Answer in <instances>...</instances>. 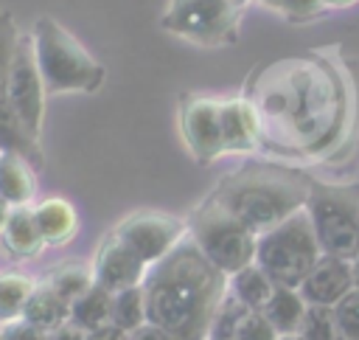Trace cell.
I'll list each match as a JSON object with an SVG mask.
<instances>
[{"label":"cell","mask_w":359,"mask_h":340,"mask_svg":"<svg viewBox=\"0 0 359 340\" xmlns=\"http://www.w3.org/2000/svg\"><path fill=\"white\" fill-rule=\"evenodd\" d=\"M146 318L174 340H208L219 303L227 295V275L185 236L143 278Z\"/></svg>","instance_id":"6da1fadb"},{"label":"cell","mask_w":359,"mask_h":340,"mask_svg":"<svg viewBox=\"0 0 359 340\" xmlns=\"http://www.w3.org/2000/svg\"><path fill=\"white\" fill-rule=\"evenodd\" d=\"M311 183L280 169L247 166L233 171L210 194L230 216H236L255 236L280 225L292 214L306 208Z\"/></svg>","instance_id":"7a4b0ae2"},{"label":"cell","mask_w":359,"mask_h":340,"mask_svg":"<svg viewBox=\"0 0 359 340\" xmlns=\"http://www.w3.org/2000/svg\"><path fill=\"white\" fill-rule=\"evenodd\" d=\"M31 39L48 96L95 93L104 84V65L53 17H39L31 28Z\"/></svg>","instance_id":"3957f363"},{"label":"cell","mask_w":359,"mask_h":340,"mask_svg":"<svg viewBox=\"0 0 359 340\" xmlns=\"http://www.w3.org/2000/svg\"><path fill=\"white\" fill-rule=\"evenodd\" d=\"M320 256L323 250L317 244L306 208L269 228L255 242V264L272 278L275 287L297 289L311 267L320 261Z\"/></svg>","instance_id":"277c9868"},{"label":"cell","mask_w":359,"mask_h":340,"mask_svg":"<svg viewBox=\"0 0 359 340\" xmlns=\"http://www.w3.org/2000/svg\"><path fill=\"white\" fill-rule=\"evenodd\" d=\"M306 214L323 256L345 261L359 256V185L311 183Z\"/></svg>","instance_id":"5b68a950"},{"label":"cell","mask_w":359,"mask_h":340,"mask_svg":"<svg viewBox=\"0 0 359 340\" xmlns=\"http://www.w3.org/2000/svg\"><path fill=\"white\" fill-rule=\"evenodd\" d=\"M185 222H188L191 242L227 278L255 261L258 236L252 230H247L236 216H230L213 197H208L202 205H196Z\"/></svg>","instance_id":"8992f818"},{"label":"cell","mask_w":359,"mask_h":340,"mask_svg":"<svg viewBox=\"0 0 359 340\" xmlns=\"http://www.w3.org/2000/svg\"><path fill=\"white\" fill-rule=\"evenodd\" d=\"M241 17L244 8L227 0H168L160 25L196 45H233L238 39Z\"/></svg>","instance_id":"52a82bcc"},{"label":"cell","mask_w":359,"mask_h":340,"mask_svg":"<svg viewBox=\"0 0 359 340\" xmlns=\"http://www.w3.org/2000/svg\"><path fill=\"white\" fill-rule=\"evenodd\" d=\"M129 250H135L137 259H143L149 267L165 259L185 236H188V222L177 219L174 214L143 208L129 216H123L115 230H112Z\"/></svg>","instance_id":"ba28073f"},{"label":"cell","mask_w":359,"mask_h":340,"mask_svg":"<svg viewBox=\"0 0 359 340\" xmlns=\"http://www.w3.org/2000/svg\"><path fill=\"white\" fill-rule=\"evenodd\" d=\"M45 96H48V90H45V81H42V73L36 65L34 39H31V34H20L8 84H6V101L22 118L28 132L36 138H39L42 121H45Z\"/></svg>","instance_id":"9c48e42d"},{"label":"cell","mask_w":359,"mask_h":340,"mask_svg":"<svg viewBox=\"0 0 359 340\" xmlns=\"http://www.w3.org/2000/svg\"><path fill=\"white\" fill-rule=\"evenodd\" d=\"M180 132L191 157L202 166L224 155L222 143V98L216 96H185L180 107Z\"/></svg>","instance_id":"30bf717a"},{"label":"cell","mask_w":359,"mask_h":340,"mask_svg":"<svg viewBox=\"0 0 359 340\" xmlns=\"http://www.w3.org/2000/svg\"><path fill=\"white\" fill-rule=\"evenodd\" d=\"M146 273H149V264L143 259H137L135 250H129L115 233H109L101 242L95 261H93V278L98 287H104L109 292L140 287Z\"/></svg>","instance_id":"8fae6325"},{"label":"cell","mask_w":359,"mask_h":340,"mask_svg":"<svg viewBox=\"0 0 359 340\" xmlns=\"http://www.w3.org/2000/svg\"><path fill=\"white\" fill-rule=\"evenodd\" d=\"M297 289L309 306H334L353 289L351 261L337 256H320V261L311 267V273L303 278Z\"/></svg>","instance_id":"7c38bea8"},{"label":"cell","mask_w":359,"mask_h":340,"mask_svg":"<svg viewBox=\"0 0 359 340\" xmlns=\"http://www.w3.org/2000/svg\"><path fill=\"white\" fill-rule=\"evenodd\" d=\"M261 121L247 98H222V143L224 152L241 155L252 152L258 143Z\"/></svg>","instance_id":"4fadbf2b"},{"label":"cell","mask_w":359,"mask_h":340,"mask_svg":"<svg viewBox=\"0 0 359 340\" xmlns=\"http://www.w3.org/2000/svg\"><path fill=\"white\" fill-rule=\"evenodd\" d=\"M34 219L45 244H65L76 236L79 216L76 208L62 197H48L34 205Z\"/></svg>","instance_id":"5bb4252c"},{"label":"cell","mask_w":359,"mask_h":340,"mask_svg":"<svg viewBox=\"0 0 359 340\" xmlns=\"http://www.w3.org/2000/svg\"><path fill=\"white\" fill-rule=\"evenodd\" d=\"M0 152L22 157V160H28L34 169L42 166L39 138L28 132V126L22 124V118L14 112V107H11L6 98H0Z\"/></svg>","instance_id":"9a60e30c"},{"label":"cell","mask_w":359,"mask_h":340,"mask_svg":"<svg viewBox=\"0 0 359 340\" xmlns=\"http://www.w3.org/2000/svg\"><path fill=\"white\" fill-rule=\"evenodd\" d=\"M0 239H3L6 250L20 256V259H31V256H36L45 247L31 205L11 208V214H8V219H6V225L0 230Z\"/></svg>","instance_id":"2e32d148"},{"label":"cell","mask_w":359,"mask_h":340,"mask_svg":"<svg viewBox=\"0 0 359 340\" xmlns=\"http://www.w3.org/2000/svg\"><path fill=\"white\" fill-rule=\"evenodd\" d=\"M306 309H309V303L303 301L300 289L275 287L272 298L266 301V306H264L261 312H264V318L272 323V329L278 332V337H286V334H300Z\"/></svg>","instance_id":"e0dca14e"},{"label":"cell","mask_w":359,"mask_h":340,"mask_svg":"<svg viewBox=\"0 0 359 340\" xmlns=\"http://www.w3.org/2000/svg\"><path fill=\"white\" fill-rule=\"evenodd\" d=\"M36 194V180H34V166L17 155H6L0 157V197L11 205H31Z\"/></svg>","instance_id":"ac0fdd59"},{"label":"cell","mask_w":359,"mask_h":340,"mask_svg":"<svg viewBox=\"0 0 359 340\" xmlns=\"http://www.w3.org/2000/svg\"><path fill=\"white\" fill-rule=\"evenodd\" d=\"M70 318V303H65L48 284H36L25 301L22 309V320H28L31 326L42 329V332H53L59 326H65Z\"/></svg>","instance_id":"d6986e66"},{"label":"cell","mask_w":359,"mask_h":340,"mask_svg":"<svg viewBox=\"0 0 359 340\" xmlns=\"http://www.w3.org/2000/svg\"><path fill=\"white\" fill-rule=\"evenodd\" d=\"M112 320V292L93 284L81 298H76L70 303V318L67 323L81 329V332H98L104 326H109Z\"/></svg>","instance_id":"ffe728a7"},{"label":"cell","mask_w":359,"mask_h":340,"mask_svg":"<svg viewBox=\"0 0 359 340\" xmlns=\"http://www.w3.org/2000/svg\"><path fill=\"white\" fill-rule=\"evenodd\" d=\"M227 289H230V295L238 298L247 309L261 312V309L266 306V301L272 298L275 284H272V278L252 261V264L241 267L238 273H233V275L227 278Z\"/></svg>","instance_id":"44dd1931"},{"label":"cell","mask_w":359,"mask_h":340,"mask_svg":"<svg viewBox=\"0 0 359 340\" xmlns=\"http://www.w3.org/2000/svg\"><path fill=\"white\" fill-rule=\"evenodd\" d=\"M45 284H48L65 303H73L76 298H81V295L95 284V278H93V267L79 264V261H65L62 267H56V270L48 275Z\"/></svg>","instance_id":"7402d4cb"},{"label":"cell","mask_w":359,"mask_h":340,"mask_svg":"<svg viewBox=\"0 0 359 340\" xmlns=\"http://www.w3.org/2000/svg\"><path fill=\"white\" fill-rule=\"evenodd\" d=\"M115 329L121 332H135L140 329L143 323H149L146 318V292H143V284L140 287H129V289H121V292H112V320H109Z\"/></svg>","instance_id":"603a6c76"},{"label":"cell","mask_w":359,"mask_h":340,"mask_svg":"<svg viewBox=\"0 0 359 340\" xmlns=\"http://www.w3.org/2000/svg\"><path fill=\"white\" fill-rule=\"evenodd\" d=\"M36 284L20 273H0V323H11L22 318L25 301Z\"/></svg>","instance_id":"cb8c5ba5"},{"label":"cell","mask_w":359,"mask_h":340,"mask_svg":"<svg viewBox=\"0 0 359 340\" xmlns=\"http://www.w3.org/2000/svg\"><path fill=\"white\" fill-rule=\"evenodd\" d=\"M247 312H250V309H247L238 298H233L230 289H227V295H224V301L219 303L216 318H213V323H210L208 340H238V326H241V320H244Z\"/></svg>","instance_id":"d4e9b609"},{"label":"cell","mask_w":359,"mask_h":340,"mask_svg":"<svg viewBox=\"0 0 359 340\" xmlns=\"http://www.w3.org/2000/svg\"><path fill=\"white\" fill-rule=\"evenodd\" d=\"M300 337L303 340H348L337 326L331 306H309L300 326Z\"/></svg>","instance_id":"484cf974"},{"label":"cell","mask_w":359,"mask_h":340,"mask_svg":"<svg viewBox=\"0 0 359 340\" xmlns=\"http://www.w3.org/2000/svg\"><path fill=\"white\" fill-rule=\"evenodd\" d=\"M17 42H20L17 22H14L11 11L0 8V98H6V84H8V73H11Z\"/></svg>","instance_id":"4316f807"},{"label":"cell","mask_w":359,"mask_h":340,"mask_svg":"<svg viewBox=\"0 0 359 340\" xmlns=\"http://www.w3.org/2000/svg\"><path fill=\"white\" fill-rule=\"evenodd\" d=\"M337 326L348 340H359V289H351L345 298H339L334 306Z\"/></svg>","instance_id":"83f0119b"},{"label":"cell","mask_w":359,"mask_h":340,"mask_svg":"<svg viewBox=\"0 0 359 340\" xmlns=\"http://www.w3.org/2000/svg\"><path fill=\"white\" fill-rule=\"evenodd\" d=\"M238 340H278V332L264 318V312H247L238 326Z\"/></svg>","instance_id":"f1b7e54d"},{"label":"cell","mask_w":359,"mask_h":340,"mask_svg":"<svg viewBox=\"0 0 359 340\" xmlns=\"http://www.w3.org/2000/svg\"><path fill=\"white\" fill-rule=\"evenodd\" d=\"M325 8V0H280V14L289 22H309L314 17H320Z\"/></svg>","instance_id":"f546056e"},{"label":"cell","mask_w":359,"mask_h":340,"mask_svg":"<svg viewBox=\"0 0 359 340\" xmlns=\"http://www.w3.org/2000/svg\"><path fill=\"white\" fill-rule=\"evenodd\" d=\"M0 340H48V332L31 326L28 320H11V323H3L0 329Z\"/></svg>","instance_id":"4dcf8cb0"},{"label":"cell","mask_w":359,"mask_h":340,"mask_svg":"<svg viewBox=\"0 0 359 340\" xmlns=\"http://www.w3.org/2000/svg\"><path fill=\"white\" fill-rule=\"evenodd\" d=\"M129 340H174V337H171L165 329L154 326V323H143L140 329L129 332Z\"/></svg>","instance_id":"1f68e13d"},{"label":"cell","mask_w":359,"mask_h":340,"mask_svg":"<svg viewBox=\"0 0 359 340\" xmlns=\"http://www.w3.org/2000/svg\"><path fill=\"white\" fill-rule=\"evenodd\" d=\"M48 340H87V332H81V329H76V326L65 323V326H59V329L48 332Z\"/></svg>","instance_id":"d6a6232c"},{"label":"cell","mask_w":359,"mask_h":340,"mask_svg":"<svg viewBox=\"0 0 359 340\" xmlns=\"http://www.w3.org/2000/svg\"><path fill=\"white\" fill-rule=\"evenodd\" d=\"M87 340H129V334L121 332V329H115V326L109 323V326H104V329H98V332H90Z\"/></svg>","instance_id":"836d02e7"},{"label":"cell","mask_w":359,"mask_h":340,"mask_svg":"<svg viewBox=\"0 0 359 340\" xmlns=\"http://www.w3.org/2000/svg\"><path fill=\"white\" fill-rule=\"evenodd\" d=\"M8 214H11V205L0 197V230H3V225H6V219H8Z\"/></svg>","instance_id":"e575fe53"},{"label":"cell","mask_w":359,"mask_h":340,"mask_svg":"<svg viewBox=\"0 0 359 340\" xmlns=\"http://www.w3.org/2000/svg\"><path fill=\"white\" fill-rule=\"evenodd\" d=\"M351 275H353V289H359V256L351 261Z\"/></svg>","instance_id":"d590c367"},{"label":"cell","mask_w":359,"mask_h":340,"mask_svg":"<svg viewBox=\"0 0 359 340\" xmlns=\"http://www.w3.org/2000/svg\"><path fill=\"white\" fill-rule=\"evenodd\" d=\"M261 6H266V8H272V11H278L280 8V0H258Z\"/></svg>","instance_id":"8d00e7d4"},{"label":"cell","mask_w":359,"mask_h":340,"mask_svg":"<svg viewBox=\"0 0 359 340\" xmlns=\"http://www.w3.org/2000/svg\"><path fill=\"white\" fill-rule=\"evenodd\" d=\"M356 0H325V6H351Z\"/></svg>","instance_id":"74e56055"},{"label":"cell","mask_w":359,"mask_h":340,"mask_svg":"<svg viewBox=\"0 0 359 340\" xmlns=\"http://www.w3.org/2000/svg\"><path fill=\"white\" fill-rule=\"evenodd\" d=\"M227 3H233V6H238V8H244V11H247V6H250V0H227Z\"/></svg>","instance_id":"f35d334b"},{"label":"cell","mask_w":359,"mask_h":340,"mask_svg":"<svg viewBox=\"0 0 359 340\" xmlns=\"http://www.w3.org/2000/svg\"><path fill=\"white\" fill-rule=\"evenodd\" d=\"M278 340H303L300 334H286V337H278Z\"/></svg>","instance_id":"ab89813d"},{"label":"cell","mask_w":359,"mask_h":340,"mask_svg":"<svg viewBox=\"0 0 359 340\" xmlns=\"http://www.w3.org/2000/svg\"><path fill=\"white\" fill-rule=\"evenodd\" d=\"M0 157H3V152H0Z\"/></svg>","instance_id":"60d3db41"}]
</instances>
